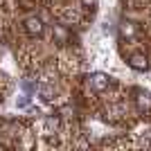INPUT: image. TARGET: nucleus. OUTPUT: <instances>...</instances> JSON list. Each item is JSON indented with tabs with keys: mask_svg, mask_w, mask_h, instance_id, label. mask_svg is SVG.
Segmentation results:
<instances>
[{
	"mask_svg": "<svg viewBox=\"0 0 151 151\" xmlns=\"http://www.w3.org/2000/svg\"><path fill=\"white\" fill-rule=\"evenodd\" d=\"M88 83H90V88H93V90L101 93V90H106V88H108V83H111V79H108L106 75H101V72H97V75H93V77L88 79Z\"/></svg>",
	"mask_w": 151,
	"mask_h": 151,
	"instance_id": "nucleus-1",
	"label": "nucleus"
},
{
	"mask_svg": "<svg viewBox=\"0 0 151 151\" xmlns=\"http://www.w3.org/2000/svg\"><path fill=\"white\" fill-rule=\"evenodd\" d=\"M25 29H27V34H32V36H41V34H43V23H41V18H36V16L27 18L25 20Z\"/></svg>",
	"mask_w": 151,
	"mask_h": 151,
	"instance_id": "nucleus-2",
	"label": "nucleus"
},
{
	"mask_svg": "<svg viewBox=\"0 0 151 151\" xmlns=\"http://www.w3.org/2000/svg\"><path fill=\"white\" fill-rule=\"evenodd\" d=\"M135 101H138V106H140V111H149L151 108V97L149 95H145V93H135Z\"/></svg>",
	"mask_w": 151,
	"mask_h": 151,
	"instance_id": "nucleus-3",
	"label": "nucleus"
},
{
	"mask_svg": "<svg viewBox=\"0 0 151 151\" xmlns=\"http://www.w3.org/2000/svg\"><path fill=\"white\" fill-rule=\"evenodd\" d=\"M131 65H133V68H138V70H145L149 63H147V59L142 57V54H135V57L131 59Z\"/></svg>",
	"mask_w": 151,
	"mask_h": 151,
	"instance_id": "nucleus-4",
	"label": "nucleus"
},
{
	"mask_svg": "<svg viewBox=\"0 0 151 151\" xmlns=\"http://www.w3.org/2000/svg\"><path fill=\"white\" fill-rule=\"evenodd\" d=\"M122 34H124V36H133V34H135L133 23H124V25H122Z\"/></svg>",
	"mask_w": 151,
	"mask_h": 151,
	"instance_id": "nucleus-5",
	"label": "nucleus"
},
{
	"mask_svg": "<svg viewBox=\"0 0 151 151\" xmlns=\"http://www.w3.org/2000/svg\"><path fill=\"white\" fill-rule=\"evenodd\" d=\"M81 2H83L86 7H93V5H95V0H81Z\"/></svg>",
	"mask_w": 151,
	"mask_h": 151,
	"instance_id": "nucleus-6",
	"label": "nucleus"
}]
</instances>
